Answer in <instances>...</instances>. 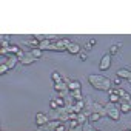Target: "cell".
Here are the masks:
<instances>
[{
    "mask_svg": "<svg viewBox=\"0 0 131 131\" xmlns=\"http://www.w3.org/2000/svg\"><path fill=\"white\" fill-rule=\"evenodd\" d=\"M88 80L89 83L97 88V89H102V91H109L111 89V80L106 79V77H102V76H88Z\"/></svg>",
    "mask_w": 131,
    "mask_h": 131,
    "instance_id": "6da1fadb",
    "label": "cell"
},
{
    "mask_svg": "<svg viewBox=\"0 0 131 131\" xmlns=\"http://www.w3.org/2000/svg\"><path fill=\"white\" fill-rule=\"evenodd\" d=\"M109 65H111V55L109 54H105L103 57H102V62H100V69L102 71H106L108 68H109Z\"/></svg>",
    "mask_w": 131,
    "mask_h": 131,
    "instance_id": "7a4b0ae2",
    "label": "cell"
},
{
    "mask_svg": "<svg viewBox=\"0 0 131 131\" xmlns=\"http://www.w3.org/2000/svg\"><path fill=\"white\" fill-rule=\"evenodd\" d=\"M117 77H119V79L131 80V71H128V69H119V71H117Z\"/></svg>",
    "mask_w": 131,
    "mask_h": 131,
    "instance_id": "3957f363",
    "label": "cell"
},
{
    "mask_svg": "<svg viewBox=\"0 0 131 131\" xmlns=\"http://www.w3.org/2000/svg\"><path fill=\"white\" fill-rule=\"evenodd\" d=\"M46 122H48V117H46V116H45L43 113H39V114H37V116H35V123H37V125H39V126H42V125H45Z\"/></svg>",
    "mask_w": 131,
    "mask_h": 131,
    "instance_id": "277c9868",
    "label": "cell"
},
{
    "mask_svg": "<svg viewBox=\"0 0 131 131\" xmlns=\"http://www.w3.org/2000/svg\"><path fill=\"white\" fill-rule=\"evenodd\" d=\"M120 100V96L117 94V89H109V102L111 103H116Z\"/></svg>",
    "mask_w": 131,
    "mask_h": 131,
    "instance_id": "5b68a950",
    "label": "cell"
},
{
    "mask_svg": "<svg viewBox=\"0 0 131 131\" xmlns=\"http://www.w3.org/2000/svg\"><path fill=\"white\" fill-rule=\"evenodd\" d=\"M106 114L113 119V120H119L120 119V114H119V109H108L106 111Z\"/></svg>",
    "mask_w": 131,
    "mask_h": 131,
    "instance_id": "8992f818",
    "label": "cell"
},
{
    "mask_svg": "<svg viewBox=\"0 0 131 131\" xmlns=\"http://www.w3.org/2000/svg\"><path fill=\"white\" fill-rule=\"evenodd\" d=\"M54 89H55V91H59V92H65V91L68 89V86H66L63 82H55V85H54Z\"/></svg>",
    "mask_w": 131,
    "mask_h": 131,
    "instance_id": "52a82bcc",
    "label": "cell"
},
{
    "mask_svg": "<svg viewBox=\"0 0 131 131\" xmlns=\"http://www.w3.org/2000/svg\"><path fill=\"white\" fill-rule=\"evenodd\" d=\"M66 51H69L71 54H77V52H79V45H77V43H69V45L66 46Z\"/></svg>",
    "mask_w": 131,
    "mask_h": 131,
    "instance_id": "ba28073f",
    "label": "cell"
},
{
    "mask_svg": "<svg viewBox=\"0 0 131 131\" xmlns=\"http://www.w3.org/2000/svg\"><path fill=\"white\" fill-rule=\"evenodd\" d=\"M83 100H77L76 102V105H74V108H72V111H74V113H80V111L83 109Z\"/></svg>",
    "mask_w": 131,
    "mask_h": 131,
    "instance_id": "9c48e42d",
    "label": "cell"
},
{
    "mask_svg": "<svg viewBox=\"0 0 131 131\" xmlns=\"http://www.w3.org/2000/svg\"><path fill=\"white\" fill-rule=\"evenodd\" d=\"M66 86H68V89H71V91H79V89H80V83H79V82H69Z\"/></svg>",
    "mask_w": 131,
    "mask_h": 131,
    "instance_id": "30bf717a",
    "label": "cell"
},
{
    "mask_svg": "<svg viewBox=\"0 0 131 131\" xmlns=\"http://www.w3.org/2000/svg\"><path fill=\"white\" fill-rule=\"evenodd\" d=\"M120 111H122V113H129V111H131L129 102H122L120 103Z\"/></svg>",
    "mask_w": 131,
    "mask_h": 131,
    "instance_id": "8fae6325",
    "label": "cell"
},
{
    "mask_svg": "<svg viewBox=\"0 0 131 131\" xmlns=\"http://www.w3.org/2000/svg\"><path fill=\"white\" fill-rule=\"evenodd\" d=\"M94 45H96V40H94V39H91V40H88V42L85 43V49L89 51V49H92V46H94Z\"/></svg>",
    "mask_w": 131,
    "mask_h": 131,
    "instance_id": "7c38bea8",
    "label": "cell"
},
{
    "mask_svg": "<svg viewBox=\"0 0 131 131\" xmlns=\"http://www.w3.org/2000/svg\"><path fill=\"white\" fill-rule=\"evenodd\" d=\"M120 46H122V43H117V45H113V46H111V49H109V55L111 54H116L119 49H120Z\"/></svg>",
    "mask_w": 131,
    "mask_h": 131,
    "instance_id": "4fadbf2b",
    "label": "cell"
},
{
    "mask_svg": "<svg viewBox=\"0 0 131 131\" xmlns=\"http://www.w3.org/2000/svg\"><path fill=\"white\" fill-rule=\"evenodd\" d=\"M99 119H100V114H99V113H91V114H89V120H91V122H97Z\"/></svg>",
    "mask_w": 131,
    "mask_h": 131,
    "instance_id": "5bb4252c",
    "label": "cell"
},
{
    "mask_svg": "<svg viewBox=\"0 0 131 131\" xmlns=\"http://www.w3.org/2000/svg\"><path fill=\"white\" fill-rule=\"evenodd\" d=\"M37 59L35 57H28V59H22V63L23 65H28V63H32V62H35Z\"/></svg>",
    "mask_w": 131,
    "mask_h": 131,
    "instance_id": "9a60e30c",
    "label": "cell"
},
{
    "mask_svg": "<svg viewBox=\"0 0 131 131\" xmlns=\"http://www.w3.org/2000/svg\"><path fill=\"white\" fill-rule=\"evenodd\" d=\"M17 60H18V57H11V59H9V62H8V68L11 69V68L15 65V62H17Z\"/></svg>",
    "mask_w": 131,
    "mask_h": 131,
    "instance_id": "2e32d148",
    "label": "cell"
},
{
    "mask_svg": "<svg viewBox=\"0 0 131 131\" xmlns=\"http://www.w3.org/2000/svg\"><path fill=\"white\" fill-rule=\"evenodd\" d=\"M51 77H52L54 82H60V74H59V72H52V74H51Z\"/></svg>",
    "mask_w": 131,
    "mask_h": 131,
    "instance_id": "e0dca14e",
    "label": "cell"
},
{
    "mask_svg": "<svg viewBox=\"0 0 131 131\" xmlns=\"http://www.w3.org/2000/svg\"><path fill=\"white\" fill-rule=\"evenodd\" d=\"M42 55V49H34L32 51V57H35V59H39Z\"/></svg>",
    "mask_w": 131,
    "mask_h": 131,
    "instance_id": "ac0fdd59",
    "label": "cell"
},
{
    "mask_svg": "<svg viewBox=\"0 0 131 131\" xmlns=\"http://www.w3.org/2000/svg\"><path fill=\"white\" fill-rule=\"evenodd\" d=\"M8 69H9V68H8V65H6V63H2V66H0V74H5Z\"/></svg>",
    "mask_w": 131,
    "mask_h": 131,
    "instance_id": "d6986e66",
    "label": "cell"
},
{
    "mask_svg": "<svg viewBox=\"0 0 131 131\" xmlns=\"http://www.w3.org/2000/svg\"><path fill=\"white\" fill-rule=\"evenodd\" d=\"M72 96H74V99H77V100H82V96H80V89H79V91H74V92H72Z\"/></svg>",
    "mask_w": 131,
    "mask_h": 131,
    "instance_id": "ffe728a7",
    "label": "cell"
},
{
    "mask_svg": "<svg viewBox=\"0 0 131 131\" xmlns=\"http://www.w3.org/2000/svg\"><path fill=\"white\" fill-rule=\"evenodd\" d=\"M49 106H51V109H57L59 108V105H57V102H55V100H51L49 102Z\"/></svg>",
    "mask_w": 131,
    "mask_h": 131,
    "instance_id": "44dd1931",
    "label": "cell"
},
{
    "mask_svg": "<svg viewBox=\"0 0 131 131\" xmlns=\"http://www.w3.org/2000/svg\"><path fill=\"white\" fill-rule=\"evenodd\" d=\"M2 42H3V43H8V42H9V34H8V35H6V34L2 35Z\"/></svg>",
    "mask_w": 131,
    "mask_h": 131,
    "instance_id": "7402d4cb",
    "label": "cell"
},
{
    "mask_svg": "<svg viewBox=\"0 0 131 131\" xmlns=\"http://www.w3.org/2000/svg\"><path fill=\"white\" fill-rule=\"evenodd\" d=\"M55 102H57V105H59V108H62V106L65 105V102H63V99H62V97H59V99H57V100H55Z\"/></svg>",
    "mask_w": 131,
    "mask_h": 131,
    "instance_id": "603a6c76",
    "label": "cell"
},
{
    "mask_svg": "<svg viewBox=\"0 0 131 131\" xmlns=\"http://www.w3.org/2000/svg\"><path fill=\"white\" fill-rule=\"evenodd\" d=\"M69 125H71V128H76V126L79 125V120H77V119H74V120H71V123H69Z\"/></svg>",
    "mask_w": 131,
    "mask_h": 131,
    "instance_id": "cb8c5ba5",
    "label": "cell"
},
{
    "mask_svg": "<svg viewBox=\"0 0 131 131\" xmlns=\"http://www.w3.org/2000/svg\"><path fill=\"white\" fill-rule=\"evenodd\" d=\"M77 120H79V123H83V122H85V116H83V114L77 116Z\"/></svg>",
    "mask_w": 131,
    "mask_h": 131,
    "instance_id": "d4e9b609",
    "label": "cell"
},
{
    "mask_svg": "<svg viewBox=\"0 0 131 131\" xmlns=\"http://www.w3.org/2000/svg\"><path fill=\"white\" fill-rule=\"evenodd\" d=\"M54 131H65V126H63V125H59L57 128L54 129Z\"/></svg>",
    "mask_w": 131,
    "mask_h": 131,
    "instance_id": "484cf974",
    "label": "cell"
},
{
    "mask_svg": "<svg viewBox=\"0 0 131 131\" xmlns=\"http://www.w3.org/2000/svg\"><path fill=\"white\" fill-rule=\"evenodd\" d=\"M8 52V48H2V51H0V54H2V55H5Z\"/></svg>",
    "mask_w": 131,
    "mask_h": 131,
    "instance_id": "4316f807",
    "label": "cell"
},
{
    "mask_svg": "<svg viewBox=\"0 0 131 131\" xmlns=\"http://www.w3.org/2000/svg\"><path fill=\"white\" fill-rule=\"evenodd\" d=\"M120 83H122V80H120V79H119V77H117V79H116V80H114V85H117V86H119V85H120Z\"/></svg>",
    "mask_w": 131,
    "mask_h": 131,
    "instance_id": "83f0119b",
    "label": "cell"
},
{
    "mask_svg": "<svg viewBox=\"0 0 131 131\" xmlns=\"http://www.w3.org/2000/svg\"><path fill=\"white\" fill-rule=\"evenodd\" d=\"M79 57H80V60H82V62H85V60H86V55H85V54H80Z\"/></svg>",
    "mask_w": 131,
    "mask_h": 131,
    "instance_id": "f1b7e54d",
    "label": "cell"
},
{
    "mask_svg": "<svg viewBox=\"0 0 131 131\" xmlns=\"http://www.w3.org/2000/svg\"><path fill=\"white\" fill-rule=\"evenodd\" d=\"M85 131H91V128H89V126L86 125V126H85Z\"/></svg>",
    "mask_w": 131,
    "mask_h": 131,
    "instance_id": "f546056e",
    "label": "cell"
},
{
    "mask_svg": "<svg viewBox=\"0 0 131 131\" xmlns=\"http://www.w3.org/2000/svg\"><path fill=\"white\" fill-rule=\"evenodd\" d=\"M129 106H131V100H129Z\"/></svg>",
    "mask_w": 131,
    "mask_h": 131,
    "instance_id": "4dcf8cb0",
    "label": "cell"
},
{
    "mask_svg": "<svg viewBox=\"0 0 131 131\" xmlns=\"http://www.w3.org/2000/svg\"><path fill=\"white\" fill-rule=\"evenodd\" d=\"M96 131H99V129H96Z\"/></svg>",
    "mask_w": 131,
    "mask_h": 131,
    "instance_id": "1f68e13d",
    "label": "cell"
},
{
    "mask_svg": "<svg viewBox=\"0 0 131 131\" xmlns=\"http://www.w3.org/2000/svg\"><path fill=\"white\" fill-rule=\"evenodd\" d=\"M128 131H131V129H128Z\"/></svg>",
    "mask_w": 131,
    "mask_h": 131,
    "instance_id": "d6a6232c",
    "label": "cell"
}]
</instances>
